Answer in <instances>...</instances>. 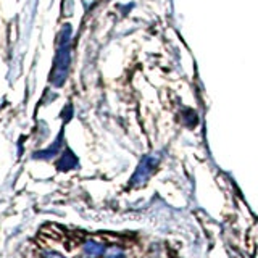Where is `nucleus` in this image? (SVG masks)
<instances>
[{"instance_id": "nucleus-1", "label": "nucleus", "mask_w": 258, "mask_h": 258, "mask_svg": "<svg viewBox=\"0 0 258 258\" xmlns=\"http://www.w3.org/2000/svg\"><path fill=\"white\" fill-rule=\"evenodd\" d=\"M84 253L89 256V258H99L105 253V245L100 244V242H95V240H87L84 242Z\"/></svg>"}, {"instance_id": "nucleus-2", "label": "nucleus", "mask_w": 258, "mask_h": 258, "mask_svg": "<svg viewBox=\"0 0 258 258\" xmlns=\"http://www.w3.org/2000/svg\"><path fill=\"white\" fill-rule=\"evenodd\" d=\"M105 258H126V256H124V253L121 252L119 248H111L110 252L105 255Z\"/></svg>"}, {"instance_id": "nucleus-3", "label": "nucleus", "mask_w": 258, "mask_h": 258, "mask_svg": "<svg viewBox=\"0 0 258 258\" xmlns=\"http://www.w3.org/2000/svg\"><path fill=\"white\" fill-rule=\"evenodd\" d=\"M44 258H64V256L60 255V253H56V252H45Z\"/></svg>"}]
</instances>
